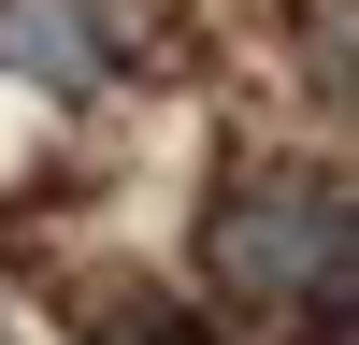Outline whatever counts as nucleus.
Returning a JSON list of instances; mask_svg holds the SVG:
<instances>
[{"mask_svg": "<svg viewBox=\"0 0 359 345\" xmlns=\"http://www.w3.org/2000/svg\"><path fill=\"white\" fill-rule=\"evenodd\" d=\"M0 72L57 86V101H86V86L115 72V29H101V0H15V15H0Z\"/></svg>", "mask_w": 359, "mask_h": 345, "instance_id": "2", "label": "nucleus"}, {"mask_svg": "<svg viewBox=\"0 0 359 345\" xmlns=\"http://www.w3.org/2000/svg\"><path fill=\"white\" fill-rule=\"evenodd\" d=\"M201 259H216V288L230 302H259V316H345V187L331 172H245V187L216 201V230H201Z\"/></svg>", "mask_w": 359, "mask_h": 345, "instance_id": "1", "label": "nucleus"}, {"mask_svg": "<svg viewBox=\"0 0 359 345\" xmlns=\"http://www.w3.org/2000/svg\"><path fill=\"white\" fill-rule=\"evenodd\" d=\"M101 345H201V316H172V302H130V316H115Z\"/></svg>", "mask_w": 359, "mask_h": 345, "instance_id": "3", "label": "nucleus"}]
</instances>
